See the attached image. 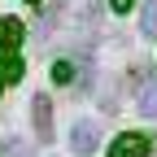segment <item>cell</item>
Here are the masks:
<instances>
[{"label":"cell","mask_w":157,"mask_h":157,"mask_svg":"<svg viewBox=\"0 0 157 157\" xmlns=\"http://www.w3.org/2000/svg\"><path fill=\"white\" fill-rule=\"evenodd\" d=\"M148 153H153V140L140 135V131H127L109 144V157H148Z\"/></svg>","instance_id":"obj_1"},{"label":"cell","mask_w":157,"mask_h":157,"mask_svg":"<svg viewBox=\"0 0 157 157\" xmlns=\"http://www.w3.org/2000/svg\"><path fill=\"white\" fill-rule=\"evenodd\" d=\"M31 118H35V135L39 140H52V105H48V96H35Z\"/></svg>","instance_id":"obj_4"},{"label":"cell","mask_w":157,"mask_h":157,"mask_svg":"<svg viewBox=\"0 0 157 157\" xmlns=\"http://www.w3.org/2000/svg\"><path fill=\"white\" fill-rule=\"evenodd\" d=\"M52 83H70V66H66V61L52 66Z\"/></svg>","instance_id":"obj_8"},{"label":"cell","mask_w":157,"mask_h":157,"mask_svg":"<svg viewBox=\"0 0 157 157\" xmlns=\"http://www.w3.org/2000/svg\"><path fill=\"white\" fill-rule=\"evenodd\" d=\"M17 44H22V22L17 17H0V57H13Z\"/></svg>","instance_id":"obj_3"},{"label":"cell","mask_w":157,"mask_h":157,"mask_svg":"<svg viewBox=\"0 0 157 157\" xmlns=\"http://www.w3.org/2000/svg\"><path fill=\"white\" fill-rule=\"evenodd\" d=\"M96 144H101V131H96V122H78V127L70 131V148H74L78 157L96 153Z\"/></svg>","instance_id":"obj_2"},{"label":"cell","mask_w":157,"mask_h":157,"mask_svg":"<svg viewBox=\"0 0 157 157\" xmlns=\"http://www.w3.org/2000/svg\"><path fill=\"white\" fill-rule=\"evenodd\" d=\"M26 5H39V0H26Z\"/></svg>","instance_id":"obj_11"},{"label":"cell","mask_w":157,"mask_h":157,"mask_svg":"<svg viewBox=\"0 0 157 157\" xmlns=\"http://www.w3.org/2000/svg\"><path fill=\"white\" fill-rule=\"evenodd\" d=\"M0 74H5V78H22V61H13V57H0Z\"/></svg>","instance_id":"obj_6"},{"label":"cell","mask_w":157,"mask_h":157,"mask_svg":"<svg viewBox=\"0 0 157 157\" xmlns=\"http://www.w3.org/2000/svg\"><path fill=\"white\" fill-rule=\"evenodd\" d=\"M0 83H5V74H0Z\"/></svg>","instance_id":"obj_12"},{"label":"cell","mask_w":157,"mask_h":157,"mask_svg":"<svg viewBox=\"0 0 157 157\" xmlns=\"http://www.w3.org/2000/svg\"><path fill=\"white\" fill-rule=\"evenodd\" d=\"M140 109H144L148 118H157V83H148V87H144V101H140Z\"/></svg>","instance_id":"obj_5"},{"label":"cell","mask_w":157,"mask_h":157,"mask_svg":"<svg viewBox=\"0 0 157 157\" xmlns=\"http://www.w3.org/2000/svg\"><path fill=\"white\" fill-rule=\"evenodd\" d=\"M144 31L157 35V0H148V5H144Z\"/></svg>","instance_id":"obj_7"},{"label":"cell","mask_w":157,"mask_h":157,"mask_svg":"<svg viewBox=\"0 0 157 157\" xmlns=\"http://www.w3.org/2000/svg\"><path fill=\"white\" fill-rule=\"evenodd\" d=\"M109 5H113V9H118V13H127V9H131V5H135V0H109Z\"/></svg>","instance_id":"obj_10"},{"label":"cell","mask_w":157,"mask_h":157,"mask_svg":"<svg viewBox=\"0 0 157 157\" xmlns=\"http://www.w3.org/2000/svg\"><path fill=\"white\" fill-rule=\"evenodd\" d=\"M5 157H31V148H26V144H17V140H9V148H5Z\"/></svg>","instance_id":"obj_9"}]
</instances>
